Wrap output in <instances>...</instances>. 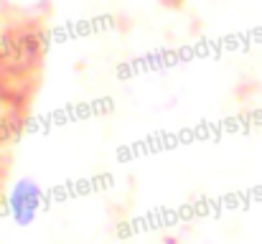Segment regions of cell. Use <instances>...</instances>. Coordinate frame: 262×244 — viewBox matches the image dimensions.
Segmentation results:
<instances>
[{
	"instance_id": "1",
	"label": "cell",
	"mask_w": 262,
	"mask_h": 244,
	"mask_svg": "<svg viewBox=\"0 0 262 244\" xmlns=\"http://www.w3.org/2000/svg\"><path fill=\"white\" fill-rule=\"evenodd\" d=\"M38 204H41V188L36 181H18L10 191V211L15 216L18 224H28L36 211H38Z\"/></svg>"
}]
</instances>
